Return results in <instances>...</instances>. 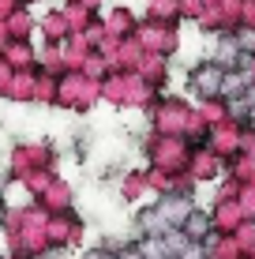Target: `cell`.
Segmentation results:
<instances>
[{"label":"cell","mask_w":255,"mask_h":259,"mask_svg":"<svg viewBox=\"0 0 255 259\" xmlns=\"http://www.w3.org/2000/svg\"><path fill=\"white\" fill-rule=\"evenodd\" d=\"M199 91L203 94H214V91H222V71H218L214 64H207V68H199Z\"/></svg>","instance_id":"1"},{"label":"cell","mask_w":255,"mask_h":259,"mask_svg":"<svg viewBox=\"0 0 255 259\" xmlns=\"http://www.w3.org/2000/svg\"><path fill=\"white\" fill-rule=\"evenodd\" d=\"M184 226H188V237H203V229H207V222H203V218H199V214H195V218H191V214H188V222H184Z\"/></svg>","instance_id":"2"}]
</instances>
